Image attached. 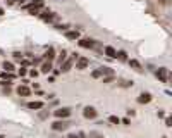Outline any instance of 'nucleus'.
<instances>
[{"label": "nucleus", "mask_w": 172, "mask_h": 138, "mask_svg": "<svg viewBox=\"0 0 172 138\" xmlns=\"http://www.w3.org/2000/svg\"><path fill=\"white\" fill-rule=\"evenodd\" d=\"M103 54L107 57H110V59H115V55H117V50L114 47H110V45H107V47L103 48Z\"/></svg>", "instance_id": "13"}, {"label": "nucleus", "mask_w": 172, "mask_h": 138, "mask_svg": "<svg viewBox=\"0 0 172 138\" xmlns=\"http://www.w3.org/2000/svg\"><path fill=\"white\" fill-rule=\"evenodd\" d=\"M5 2H7V0H5Z\"/></svg>", "instance_id": "43"}, {"label": "nucleus", "mask_w": 172, "mask_h": 138, "mask_svg": "<svg viewBox=\"0 0 172 138\" xmlns=\"http://www.w3.org/2000/svg\"><path fill=\"white\" fill-rule=\"evenodd\" d=\"M74 66H76V69H79V71H83V69H86L88 66H90V59L88 57H77V60L74 62Z\"/></svg>", "instance_id": "6"}, {"label": "nucleus", "mask_w": 172, "mask_h": 138, "mask_svg": "<svg viewBox=\"0 0 172 138\" xmlns=\"http://www.w3.org/2000/svg\"><path fill=\"white\" fill-rule=\"evenodd\" d=\"M43 5H45V0H31L29 4H24V9H28V7H38V9H41Z\"/></svg>", "instance_id": "16"}, {"label": "nucleus", "mask_w": 172, "mask_h": 138, "mask_svg": "<svg viewBox=\"0 0 172 138\" xmlns=\"http://www.w3.org/2000/svg\"><path fill=\"white\" fill-rule=\"evenodd\" d=\"M100 71H102V76H108V74H115L114 73V69L108 67V66H102V67H98Z\"/></svg>", "instance_id": "21"}, {"label": "nucleus", "mask_w": 172, "mask_h": 138, "mask_svg": "<svg viewBox=\"0 0 172 138\" xmlns=\"http://www.w3.org/2000/svg\"><path fill=\"white\" fill-rule=\"evenodd\" d=\"M77 57H79V54H76V52H74V54H71V57H67V59H65L62 64H60V71H62V73H67V71H71V69H72V66H74V62L77 60Z\"/></svg>", "instance_id": "1"}, {"label": "nucleus", "mask_w": 172, "mask_h": 138, "mask_svg": "<svg viewBox=\"0 0 172 138\" xmlns=\"http://www.w3.org/2000/svg\"><path fill=\"white\" fill-rule=\"evenodd\" d=\"M134 83L131 81V79H119V86L120 88H131Z\"/></svg>", "instance_id": "23"}, {"label": "nucleus", "mask_w": 172, "mask_h": 138, "mask_svg": "<svg viewBox=\"0 0 172 138\" xmlns=\"http://www.w3.org/2000/svg\"><path fill=\"white\" fill-rule=\"evenodd\" d=\"M55 28H57V30H60V31H67L69 26H67V24H57Z\"/></svg>", "instance_id": "33"}, {"label": "nucleus", "mask_w": 172, "mask_h": 138, "mask_svg": "<svg viewBox=\"0 0 172 138\" xmlns=\"http://www.w3.org/2000/svg\"><path fill=\"white\" fill-rule=\"evenodd\" d=\"M65 59H67V50L62 48V50L59 52V55H57V67H60V64H62Z\"/></svg>", "instance_id": "15"}, {"label": "nucleus", "mask_w": 172, "mask_h": 138, "mask_svg": "<svg viewBox=\"0 0 172 138\" xmlns=\"http://www.w3.org/2000/svg\"><path fill=\"white\" fill-rule=\"evenodd\" d=\"M165 126H167V128H170V126H172V119H170V117H165Z\"/></svg>", "instance_id": "35"}, {"label": "nucleus", "mask_w": 172, "mask_h": 138, "mask_svg": "<svg viewBox=\"0 0 172 138\" xmlns=\"http://www.w3.org/2000/svg\"><path fill=\"white\" fill-rule=\"evenodd\" d=\"M77 138H88V135H86L84 131H79V133H77Z\"/></svg>", "instance_id": "36"}, {"label": "nucleus", "mask_w": 172, "mask_h": 138, "mask_svg": "<svg viewBox=\"0 0 172 138\" xmlns=\"http://www.w3.org/2000/svg\"><path fill=\"white\" fill-rule=\"evenodd\" d=\"M88 138H105V136H103L102 133H98V131H90Z\"/></svg>", "instance_id": "27"}, {"label": "nucleus", "mask_w": 172, "mask_h": 138, "mask_svg": "<svg viewBox=\"0 0 172 138\" xmlns=\"http://www.w3.org/2000/svg\"><path fill=\"white\" fill-rule=\"evenodd\" d=\"M2 14H4V9H0V16H2Z\"/></svg>", "instance_id": "39"}, {"label": "nucleus", "mask_w": 172, "mask_h": 138, "mask_svg": "<svg viewBox=\"0 0 172 138\" xmlns=\"http://www.w3.org/2000/svg\"><path fill=\"white\" fill-rule=\"evenodd\" d=\"M134 114H136V112H134V109H129V111H127V116H134Z\"/></svg>", "instance_id": "37"}, {"label": "nucleus", "mask_w": 172, "mask_h": 138, "mask_svg": "<svg viewBox=\"0 0 172 138\" xmlns=\"http://www.w3.org/2000/svg\"><path fill=\"white\" fill-rule=\"evenodd\" d=\"M52 69H53V66H52L50 60H43V62H41V67H40V71H41L43 74L52 73Z\"/></svg>", "instance_id": "11"}, {"label": "nucleus", "mask_w": 172, "mask_h": 138, "mask_svg": "<svg viewBox=\"0 0 172 138\" xmlns=\"http://www.w3.org/2000/svg\"><path fill=\"white\" fill-rule=\"evenodd\" d=\"M71 126V121L67 119H57L55 123H52V129L53 131H65Z\"/></svg>", "instance_id": "3"}, {"label": "nucleus", "mask_w": 172, "mask_h": 138, "mask_svg": "<svg viewBox=\"0 0 172 138\" xmlns=\"http://www.w3.org/2000/svg\"><path fill=\"white\" fill-rule=\"evenodd\" d=\"M17 74H19V76H21V78H24L26 74H28V67H24V66H21V67H19V71H17Z\"/></svg>", "instance_id": "28"}, {"label": "nucleus", "mask_w": 172, "mask_h": 138, "mask_svg": "<svg viewBox=\"0 0 172 138\" xmlns=\"http://www.w3.org/2000/svg\"><path fill=\"white\" fill-rule=\"evenodd\" d=\"M22 57H24L22 54H19V52H14V59H16V60H19V62H21Z\"/></svg>", "instance_id": "31"}, {"label": "nucleus", "mask_w": 172, "mask_h": 138, "mask_svg": "<svg viewBox=\"0 0 172 138\" xmlns=\"http://www.w3.org/2000/svg\"><path fill=\"white\" fill-rule=\"evenodd\" d=\"M114 79H115V74H108V76H103V83H112L114 81Z\"/></svg>", "instance_id": "26"}, {"label": "nucleus", "mask_w": 172, "mask_h": 138, "mask_svg": "<svg viewBox=\"0 0 172 138\" xmlns=\"http://www.w3.org/2000/svg\"><path fill=\"white\" fill-rule=\"evenodd\" d=\"M28 109H31V111H40V109H43V102H38V100L28 102Z\"/></svg>", "instance_id": "18"}, {"label": "nucleus", "mask_w": 172, "mask_h": 138, "mask_svg": "<svg viewBox=\"0 0 172 138\" xmlns=\"http://www.w3.org/2000/svg\"><path fill=\"white\" fill-rule=\"evenodd\" d=\"M65 38L67 40H79V30H71L65 31Z\"/></svg>", "instance_id": "14"}, {"label": "nucleus", "mask_w": 172, "mask_h": 138, "mask_svg": "<svg viewBox=\"0 0 172 138\" xmlns=\"http://www.w3.org/2000/svg\"><path fill=\"white\" fill-rule=\"evenodd\" d=\"M28 73H29V76H31V78H36V76H38V74H40L38 71H36V69H29Z\"/></svg>", "instance_id": "32"}, {"label": "nucleus", "mask_w": 172, "mask_h": 138, "mask_svg": "<svg viewBox=\"0 0 172 138\" xmlns=\"http://www.w3.org/2000/svg\"><path fill=\"white\" fill-rule=\"evenodd\" d=\"M157 116H158V117H163L165 114H163V111H158V112H157Z\"/></svg>", "instance_id": "38"}, {"label": "nucleus", "mask_w": 172, "mask_h": 138, "mask_svg": "<svg viewBox=\"0 0 172 138\" xmlns=\"http://www.w3.org/2000/svg\"><path fill=\"white\" fill-rule=\"evenodd\" d=\"M127 64L131 66V67H133V69H136V71H139V73H141V71H143L141 64H139V60H136V59H127Z\"/></svg>", "instance_id": "17"}, {"label": "nucleus", "mask_w": 172, "mask_h": 138, "mask_svg": "<svg viewBox=\"0 0 172 138\" xmlns=\"http://www.w3.org/2000/svg\"><path fill=\"white\" fill-rule=\"evenodd\" d=\"M2 67H4V71H9V73H14V64L10 62V60H4V64H2Z\"/></svg>", "instance_id": "20"}, {"label": "nucleus", "mask_w": 172, "mask_h": 138, "mask_svg": "<svg viewBox=\"0 0 172 138\" xmlns=\"http://www.w3.org/2000/svg\"><path fill=\"white\" fill-rule=\"evenodd\" d=\"M26 10H28L31 16H38V14H40V9H38V7H28Z\"/></svg>", "instance_id": "24"}, {"label": "nucleus", "mask_w": 172, "mask_h": 138, "mask_svg": "<svg viewBox=\"0 0 172 138\" xmlns=\"http://www.w3.org/2000/svg\"><path fill=\"white\" fill-rule=\"evenodd\" d=\"M53 116H55L57 119H67V117L71 116V109L69 107H59L57 111H53Z\"/></svg>", "instance_id": "4"}, {"label": "nucleus", "mask_w": 172, "mask_h": 138, "mask_svg": "<svg viewBox=\"0 0 172 138\" xmlns=\"http://www.w3.org/2000/svg\"><path fill=\"white\" fill-rule=\"evenodd\" d=\"M38 16L40 17H41V19H43V21H45V22H52V21H53V19H55V14H53V12H52V10H50V9H45V10H43V12L41 14H38Z\"/></svg>", "instance_id": "8"}, {"label": "nucleus", "mask_w": 172, "mask_h": 138, "mask_svg": "<svg viewBox=\"0 0 172 138\" xmlns=\"http://www.w3.org/2000/svg\"><path fill=\"white\" fill-rule=\"evenodd\" d=\"M83 116H84L86 119H95V117L98 116V111L95 107H91V105H88V107H84V111H83Z\"/></svg>", "instance_id": "7"}, {"label": "nucleus", "mask_w": 172, "mask_h": 138, "mask_svg": "<svg viewBox=\"0 0 172 138\" xmlns=\"http://www.w3.org/2000/svg\"><path fill=\"white\" fill-rule=\"evenodd\" d=\"M91 78H102V71H100V69L93 71V73H91Z\"/></svg>", "instance_id": "30"}, {"label": "nucleus", "mask_w": 172, "mask_h": 138, "mask_svg": "<svg viewBox=\"0 0 172 138\" xmlns=\"http://www.w3.org/2000/svg\"><path fill=\"white\" fill-rule=\"evenodd\" d=\"M158 2H160V4H165V0H158Z\"/></svg>", "instance_id": "40"}, {"label": "nucleus", "mask_w": 172, "mask_h": 138, "mask_svg": "<svg viewBox=\"0 0 172 138\" xmlns=\"http://www.w3.org/2000/svg\"><path fill=\"white\" fill-rule=\"evenodd\" d=\"M0 78H2V79H10V81H12L14 78H16V74L9 73V71H2V73H0Z\"/></svg>", "instance_id": "22"}, {"label": "nucleus", "mask_w": 172, "mask_h": 138, "mask_svg": "<svg viewBox=\"0 0 172 138\" xmlns=\"http://www.w3.org/2000/svg\"><path fill=\"white\" fill-rule=\"evenodd\" d=\"M162 138H169V136H162Z\"/></svg>", "instance_id": "42"}, {"label": "nucleus", "mask_w": 172, "mask_h": 138, "mask_svg": "<svg viewBox=\"0 0 172 138\" xmlns=\"http://www.w3.org/2000/svg\"><path fill=\"white\" fill-rule=\"evenodd\" d=\"M120 123H122V124H126V126H129V124H131V119H129V117H122V119H120Z\"/></svg>", "instance_id": "34"}, {"label": "nucleus", "mask_w": 172, "mask_h": 138, "mask_svg": "<svg viewBox=\"0 0 172 138\" xmlns=\"http://www.w3.org/2000/svg\"><path fill=\"white\" fill-rule=\"evenodd\" d=\"M151 93H148V91H143V93H139V97H138V102L139 104H150L151 102Z\"/></svg>", "instance_id": "9"}, {"label": "nucleus", "mask_w": 172, "mask_h": 138, "mask_svg": "<svg viewBox=\"0 0 172 138\" xmlns=\"http://www.w3.org/2000/svg\"><path fill=\"white\" fill-rule=\"evenodd\" d=\"M41 59H43V60H50V62H52V60L55 59V48H53V47H48V50L43 54Z\"/></svg>", "instance_id": "10"}, {"label": "nucleus", "mask_w": 172, "mask_h": 138, "mask_svg": "<svg viewBox=\"0 0 172 138\" xmlns=\"http://www.w3.org/2000/svg\"><path fill=\"white\" fill-rule=\"evenodd\" d=\"M95 43H96V40H91V38H79L77 40V45L81 48H95Z\"/></svg>", "instance_id": "5"}, {"label": "nucleus", "mask_w": 172, "mask_h": 138, "mask_svg": "<svg viewBox=\"0 0 172 138\" xmlns=\"http://www.w3.org/2000/svg\"><path fill=\"white\" fill-rule=\"evenodd\" d=\"M115 59L120 60V62H127V52H126V50H117Z\"/></svg>", "instance_id": "19"}, {"label": "nucleus", "mask_w": 172, "mask_h": 138, "mask_svg": "<svg viewBox=\"0 0 172 138\" xmlns=\"http://www.w3.org/2000/svg\"><path fill=\"white\" fill-rule=\"evenodd\" d=\"M16 91H17V95H19V97H29V95H31V90H29V88H28L26 85L17 86Z\"/></svg>", "instance_id": "12"}, {"label": "nucleus", "mask_w": 172, "mask_h": 138, "mask_svg": "<svg viewBox=\"0 0 172 138\" xmlns=\"http://www.w3.org/2000/svg\"><path fill=\"white\" fill-rule=\"evenodd\" d=\"M48 116H50V111H41V112L38 114V117H40V119H47Z\"/></svg>", "instance_id": "29"}, {"label": "nucleus", "mask_w": 172, "mask_h": 138, "mask_svg": "<svg viewBox=\"0 0 172 138\" xmlns=\"http://www.w3.org/2000/svg\"><path fill=\"white\" fill-rule=\"evenodd\" d=\"M155 76L158 78L162 83H169V79H170V71H169L167 67H158L155 71Z\"/></svg>", "instance_id": "2"}, {"label": "nucleus", "mask_w": 172, "mask_h": 138, "mask_svg": "<svg viewBox=\"0 0 172 138\" xmlns=\"http://www.w3.org/2000/svg\"><path fill=\"white\" fill-rule=\"evenodd\" d=\"M0 138H5V136H4V135H0Z\"/></svg>", "instance_id": "41"}, {"label": "nucleus", "mask_w": 172, "mask_h": 138, "mask_svg": "<svg viewBox=\"0 0 172 138\" xmlns=\"http://www.w3.org/2000/svg\"><path fill=\"white\" fill-rule=\"evenodd\" d=\"M108 123H112V124H119L120 117L119 116H108Z\"/></svg>", "instance_id": "25"}]
</instances>
